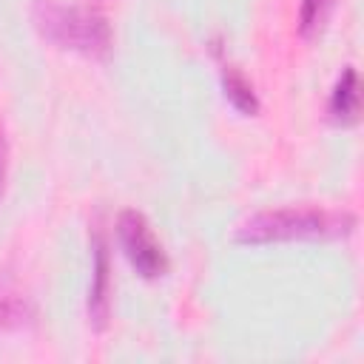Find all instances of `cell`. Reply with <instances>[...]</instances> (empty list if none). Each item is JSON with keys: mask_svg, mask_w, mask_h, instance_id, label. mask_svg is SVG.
Here are the masks:
<instances>
[{"mask_svg": "<svg viewBox=\"0 0 364 364\" xmlns=\"http://www.w3.org/2000/svg\"><path fill=\"white\" fill-rule=\"evenodd\" d=\"M6 168H9V136H6V125L0 119V193L6 185Z\"/></svg>", "mask_w": 364, "mask_h": 364, "instance_id": "cell-9", "label": "cell"}, {"mask_svg": "<svg viewBox=\"0 0 364 364\" xmlns=\"http://www.w3.org/2000/svg\"><path fill=\"white\" fill-rule=\"evenodd\" d=\"M355 230V216L350 210L330 208H273L247 216L236 228L242 245L293 242V239H344Z\"/></svg>", "mask_w": 364, "mask_h": 364, "instance_id": "cell-1", "label": "cell"}, {"mask_svg": "<svg viewBox=\"0 0 364 364\" xmlns=\"http://www.w3.org/2000/svg\"><path fill=\"white\" fill-rule=\"evenodd\" d=\"M222 88H225L228 102H230L236 111H242V114H247V117L259 114V97H256L250 80H247L239 68H233V65H228V63L222 65Z\"/></svg>", "mask_w": 364, "mask_h": 364, "instance_id": "cell-7", "label": "cell"}, {"mask_svg": "<svg viewBox=\"0 0 364 364\" xmlns=\"http://www.w3.org/2000/svg\"><path fill=\"white\" fill-rule=\"evenodd\" d=\"M34 321L31 299L9 279H0V330H23Z\"/></svg>", "mask_w": 364, "mask_h": 364, "instance_id": "cell-5", "label": "cell"}, {"mask_svg": "<svg viewBox=\"0 0 364 364\" xmlns=\"http://www.w3.org/2000/svg\"><path fill=\"white\" fill-rule=\"evenodd\" d=\"M117 236H119V245H122L128 262L134 264V270L142 279H159L168 273V256H165L159 239L154 236L148 219L139 210L125 208L117 216Z\"/></svg>", "mask_w": 364, "mask_h": 364, "instance_id": "cell-3", "label": "cell"}, {"mask_svg": "<svg viewBox=\"0 0 364 364\" xmlns=\"http://www.w3.org/2000/svg\"><path fill=\"white\" fill-rule=\"evenodd\" d=\"M330 117L336 122H353L358 114V71L353 65H344L333 91H330Z\"/></svg>", "mask_w": 364, "mask_h": 364, "instance_id": "cell-6", "label": "cell"}, {"mask_svg": "<svg viewBox=\"0 0 364 364\" xmlns=\"http://www.w3.org/2000/svg\"><path fill=\"white\" fill-rule=\"evenodd\" d=\"M94 273H91V287H88V321L94 330H102L111 316V259H108V245L102 233H94Z\"/></svg>", "mask_w": 364, "mask_h": 364, "instance_id": "cell-4", "label": "cell"}, {"mask_svg": "<svg viewBox=\"0 0 364 364\" xmlns=\"http://www.w3.org/2000/svg\"><path fill=\"white\" fill-rule=\"evenodd\" d=\"M327 6H330V0H301V6H299V28H301V34H313L321 26Z\"/></svg>", "mask_w": 364, "mask_h": 364, "instance_id": "cell-8", "label": "cell"}, {"mask_svg": "<svg viewBox=\"0 0 364 364\" xmlns=\"http://www.w3.org/2000/svg\"><path fill=\"white\" fill-rule=\"evenodd\" d=\"M31 20L40 37L57 48L97 60H102L111 51V26L105 14H100L97 9L65 6L57 0H34Z\"/></svg>", "mask_w": 364, "mask_h": 364, "instance_id": "cell-2", "label": "cell"}]
</instances>
